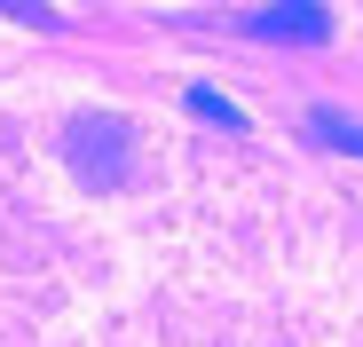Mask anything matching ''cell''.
Segmentation results:
<instances>
[{
  "label": "cell",
  "mask_w": 363,
  "mask_h": 347,
  "mask_svg": "<svg viewBox=\"0 0 363 347\" xmlns=\"http://www.w3.org/2000/svg\"><path fill=\"white\" fill-rule=\"evenodd\" d=\"M64 158H72L79 182L118 190V182H135V127L118 119V110H79L64 127Z\"/></svg>",
  "instance_id": "1"
},
{
  "label": "cell",
  "mask_w": 363,
  "mask_h": 347,
  "mask_svg": "<svg viewBox=\"0 0 363 347\" xmlns=\"http://www.w3.org/2000/svg\"><path fill=\"white\" fill-rule=\"evenodd\" d=\"M245 32L253 40H300V47H316V40H332V8H253Z\"/></svg>",
  "instance_id": "2"
},
{
  "label": "cell",
  "mask_w": 363,
  "mask_h": 347,
  "mask_svg": "<svg viewBox=\"0 0 363 347\" xmlns=\"http://www.w3.org/2000/svg\"><path fill=\"white\" fill-rule=\"evenodd\" d=\"M308 142H332V150H355L363 158V119H347L340 103H316L308 110Z\"/></svg>",
  "instance_id": "3"
},
{
  "label": "cell",
  "mask_w": 363,
  "mask_h": 347,
  "mask_svg": "<svg viewBox=\"0 0 363 347\" xmlns=\"http://www.w3.org/2000/svg\"><path fill=\"white\" fill-rule=\"evenodd\" d=\"M182 103H190V110H198V119H213V127H245V110H237L229 95H213V87H198V79H190V87H182Z\"/></svg>",
  "instance_id": "4"
},
{
  "label": "cell",
  "mask_w": 363,
  "mask_h": 347,
  "mask_svg": "<svg viewBox=\"0 0 363 347\" xmlns=\"http://www.w3.org/2000/svg\"><path fill=\"white\" fill-rule=\"evenodd\" d=\"M0 16H16V24H32V32H55V8H24V0H9Z\"/></svg>",
  "instance_id": "5"
}]
</instances>
